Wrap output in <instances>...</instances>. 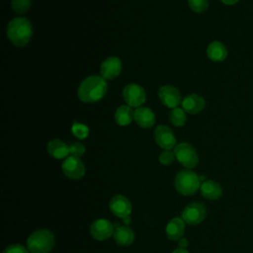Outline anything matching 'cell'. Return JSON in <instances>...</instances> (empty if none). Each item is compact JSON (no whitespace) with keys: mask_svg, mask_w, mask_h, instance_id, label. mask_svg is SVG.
I'll return each mask as SVG.
<instances>
[{"mask_svg":"<svg viewBox=\"0 0 253 253\" xmlns=\"http://www.w3.org/2000/svg\"><path fill=\"white\" fill-rule=\"evenodd\" d=\"M115 241L121 246H128L134 240V232L127 226H119L114 232Z\"/></svg>","mask_w":253,"mask_h":253,"instance_id":"20","label":"cell"},{"mask_svg":"<svg viewBox=\"0 0 253 253\" xmlns=\"http://www.w3.org/2000/svg\"><path fill=\"white\" fill-rule=\"evenodd\" d=\"M134 121L139 126L148 128L155 124V115L147 107H138L134 110Z\"/></svg>","mask_w":253,"mask_h":253,"instance_id":"15","label":"cell"},{"mask_svg":"<svg viewBox=\"0 0 253 253\" xmlns=\"http://www.w3.org/2000/svg\"><path fill=\"white\" fill-rule=\"evenodd\" d=\"M154 138L156 143L164 150H170L176 145V138L172 129L164 125L156 126L154 130Z\"/></svg>","mask_w":253,"mask_h":253,"instance_id":"10","label":"cell"},{"mask_svg":"<svg viewBox=\"0 0 253 253\" xmlns=\"http://www.w3.org/2000/svg\"><path fill=\"white\" fill-rule=\"evenodd\" d=\"M174 185L176 190L185 196L195 194L201 187L200 177L191 170H181L177 173Z\"/></svg>","mask_w":253,"mask_h":253,"instance_id":"4","label":"cell"},{"mask_svg":"<svg viewBox=\"0 0 253 253\" xmlns=\"http://www.w3.org/2000/svg\"><path fill=\"white\" fill-rule=\"evenodd\" d=\"M200 191L202 196L209 200H217L222 195L221 186L212 180H205L201 184Z\"/></svg>","mask_w":253,"mask_h":253,"instance_id":"16","label":"cell"},{"mask_svg":"<svg viewBox=\"0 0 253 253\" xmlns=\"http://www.w3.org/2000/svg\"><path fill=\"white\" fill-rule=\"evenodd\" d=\"M33 27L26 18H15L11 20L7 27V37L16 46H25L31 40Z\"/></svg>","mask_w":253,"mask_h":253,"instance_id":"2","label":"cell"},{"mask_svg":"<svg viewBox=\"0 0 253 253\" xmlns=\"http://www.w3.org/2000/svg\"><path fill=\"white\" fill-rule=\"evenodd\" d=\"M123 220H124V223H125V224H129V223H130V217H129V215L124 217Z\"/></svg>","mask_w":253,"mask_h":253,"instance_id":"32","label":"cell"},{"mask_svg":"<svg viewBox=\"0 0 253 253\" xmlns=\"http://www.w3.org/2000/svg\"><path fill=\"white\" fill-rule=\"evenodd\" d=\"M182 109L190 114H198L204 110L206 106L205 99L198 94H190L182 100Z\"/></svg>","mask_w":253,"mask_h":253,"instance_id":"14","label":"cell"},{"mask_svg":"<svg viewBox=\"0 0 253 253\" xmlns=\"http://www.w3.org/2000/svg\"><path fill=\"white\" fill-rule=\"evenodd\" d=\"M175 158H176L175 153H174V151H171V150H164L159 155V161L163 165L172 164L174 162Z\"/></svg>","mask_w":253,"mask_h":253,"instance_id":"26","label":"cell"},{"mask_svg":"<svg viewBox=\"0 0 253 253\" xmlns=\"http://www.w3.org/2000/svg\"><path fill=\"white\" fill-rule=\"evenodd\" d=\"M90 232L95 239L103 241L111 237L114 234L115 229L111 221L108 219L100 218L92 222L90 226Z\"/></svg>","mask_w":253,"mask_h":253,"instance_id":"11","label":"cell"},{"mask_svg":"<svg viewBox=\"0 0 253 253\" xmlns=\"http://www.w3.org/2000/svg\"><path fill=\"white\" fill-rule=\"evenodd\" d=\"M207 215V209L204 204L200 202H193L189 204L182 212V219L191 225L201 223Z\"/></svg>","mask_w":253,"mask_h":253,"instance_id":"6","label":"cell"},{"mask_svg":"<svg viewBox=\"0 0 253 253\" xmlns=\"http://www.w3.org/2000/svg\"><path fill=\"white\" fill-rule=\"evenodd\" d=\"M172 253H189L185 248H178L176 250H174Z\"/></svg>","mask_w":253,"mask_h":253,"instance_id":"31","label":"cell"},{"mask_svg":"<svg viewBox=\"0 0 253 253\" xmlns=\"http://www.w3.org/2000/svg\"><path fill=\"white\" fill-rule=\"evenodd\" d=\"M61 169L66 177L73 180L80 179L85 174V166L81 159L72 155L65 158L62 162Z\"/></svg>","mask_w":253,"mask_h":253,"instance_id":"8","label":"cell"},{"mask_svg":"<svg viewBox=\"0 0 253 253\" xmlns=\"http://www.w3.org/2000/svg\"><path fill=\"white\" fill-rule=\"evenodd\" d=\"M134 120V112L128 105L119 107L115 113V121L119 126H127Z\"/></svg>","mask_w":253,"mask_h":253,"instance_id":"21","label":"cell"},{"mask_svg":"<svg viewBox=\"0 0 253 253\" xmlns=\"http://www.w3.org/2000/svg\"><path fill=\"white\" fill-rule=\"evenodd\" d=\"M54 246V236L47 229L33 232L28 240L27 247L31 253H49Z\"/></svg>","mask_w":253,"mask_h":253,"instance_id":"3","label":"cell"},{"mask_svg":"<svg viewBox=\"0 0 253 253\" xmlns=\"http://www.w3.org/2000/svg\"><path fill=\"white\" fill-rule=\"evenodd\" d=\"M71 131L79 139H84L89 135V127L83 124L75 122L71 127Z\"/></svg>","mask_w":253,"mask_h":253,"instance_id":"23","label":"cell"},{"mask_svg":"<svg viewBox=\"0 0 253 253\" xmlns=\"http://www.w3.org/2000/svg\"><path fill=\"white\" fill-rule=\"evenodd\" d=\"M207 54L209 58L215 62L223 61L227 56V48L220 42H212L208 45Z\"/></svg>","mask_w":253,"mask_h":253,"instance_id":"19","label":"cell"},{"mask_svg":"<svg viewBox=\"0 0 253 253\" xmlns=\"http://www.w3.org/2000/svg\"><path fill=\"white\" fill-rule=\"evenodd\" d=\"M123 98L129 107L138 108L145 102L146 94L141 86L130 83L125 86L123 90Z\"/></svg>","mask_w":253,"mask_h":253,"instance_id":"7","label":"cell"},{"mask_svg":"<svg viewBox=\"0 0 253 253\" xmlns=\"http://www.w3.org/2000/svg\"><path fill=\"white\" fill-rule=\"evenodd\" d=\"M174 153L176 159L187 168H194L199 162V156L193 145L187 142H181L175 145Z\"/></svg>","mask_w":253,"mask_h":253,"instance_id":"5","label":"cell"},{"mask_svg":"<svg viewBox=\"0 0 253 253\" xmlns=\"http://www.w3.org/2000/svg\"><path fill=\"white\" fill-rule=\"evenodd\" d=\"M3 253H29V252L21 244H11L5 248Z\"/></svg>","mask_w":253,"mask_h":253,"instance_id":"28","label":"cell"},{"mask_svg":"<svg viewBox=\"0 0 253 253\" xmlns=\"http://www.w3.org/2000/svg\"><path fill=\"white\" fill-rule=\"evenodd\" d=\"M85 146L80 143V142H73L69 145V153L72 156H76V157H80L85 153Z\"/></svg>","mask_w":253,"mask_h":253,"instance_id":"27","label":"cell"},{"mask_svg":"<svg viewBox=\"0 0 253 253\" xmlns=\"http://www.w3.org/2000/svg\"><path fill=\"white\" fill-rule=\"evenodd\" d=\"M158 97L161 103L170 109L177 108L182 103L181 94L174 86L165 85L160 87L158 90Z\"/></svg>","mask_w":253,"mask_h":253,"instance_id":"9","label":"cell"},{"mask_svg":"<svg viewBox=\"0 0 253 253\" xmlns=\"http://www.w3.org/2000/svg\"><path fill=\"white\" fill-rule=\"evenodd\" d=\"M223 4H225V5H234V4H236L239 0H220Z\"/></svg>","mask_w":253,"mask_h":253,"instance_id":"30","label":"cell"},{"mask_svg":"<svg viewBox=\"0 0 253 253\" xmlns=\"http://www.w3.org/2000/svg\"><path fill=\"white\" fill-rule=\"evenodd\" d=\"M47 152L55 159L65 158L69 154V146L60 139H52L47 143Z\"/></svg>","mask_w":253,"mask_h":253,"instance_id":"18","label":"cell"},{"mask_svg":"<svg viewBox=\"0 0 253 253\" xmlns=\"http://www.w3.org/2000/svg\"><path fill=\"white\" fill-rule=\"evenodd\" d=\"M131 204L129 200L123 195H116L110 201V210L118 217L124 218L131 212Z\"/></svg>","mask_w":253,"mask_h":253,"instance_id":"12","label":"cell"},{"mask_svg":"<svg viewBox=\"0 0 253 253\" xmlns=\"http://www.w3.org/2000/svg\"><path fill=\"white\" fill-rule=\"evenodd\" d=\"M179 246H180V248H186L188 246V240L184 237L180 238L179 239Z\"/></svg>","mask_w":253,"mask_h":253,"instance_id":"29","label":"cell"},{"mask_svg":"<svg viewBox=\"0 0 253 253\" xmlns=\"http://www.w3.org/2000/svg\"><path fill=\"white\" fill-rule=\"evenodd\" d=\"M122 70V61L119 57L111 56L105 59L100 68V72L105 79H114L120 75Z\"/></svg>","mask_w":253,"mask_h":253,"instance_id":"13","label":"cell"},{"mask_svg":"<svg viewBox=\"0 0 253 253\" xmlns=\"http://www.w3.org/2000/svg\"><path fill=\"white\" fill-rule=\"evenodd\" d=\"M169 120H170L171 124L174 125L175 126H182L186 123L187 116L183 109L177 107V108L172 109L171 112L169 113Z\"/></svg>","mask_w":253,"mask_h":253,"instance_id":"22","label":"cell"},{"mask_svg":"<svg viewBox=\"0 0 253 253\" xmlns=\"http://www.w3.org/2000/svg\"><path fill=\"white\" fill-rule=\"evenodd\" d=\"M107 90L106 79L99 75H92L81 82L77 94L84 103H96L105 97Z\"/></svg>","mask_w":253,"mask_h":253,"instance_id":"1","label":"cell"},{"mask_svg":"<svg viewBox=\"0 0 253 253\" xmlns=\"http://www.w3.org/2000/svg\"><path fill=\"white\" fill-rule=\"evenodd\" d=\"M189 7L196 13H203L209 7V0H188Z\"/></svg>","mask_w":253,"mask_h":253,"instance_id":"25","label":"cell"},{"mask_svg":"<svg viewBox=\"0 0 253 253\" xmlns=\"http://www.w3.org/2000/svg\"><path fill=\"white\" fill-rule=\"evenodd\" d=\"M30 6H31V0H12L11 1L12 9L19 14L27 12Z\"/></svg>","mask_w":253,"mask_h":253,"instance_id":"24","label":"cell"},{"mask_svg":"<svg viewBox=\"0 0 253 253\" xmlns=\"http://www.w3.org/2000/svg\"><path fill=\"white\" fill-rule=\"evenodd\" d=\"M165 231L170 240H179L185 232V221L180 217H174L166 225Z\"/></svg>","mask_w":253,"mask_h":253,"instance_id":"17","label":"cell"}]
</instances>
